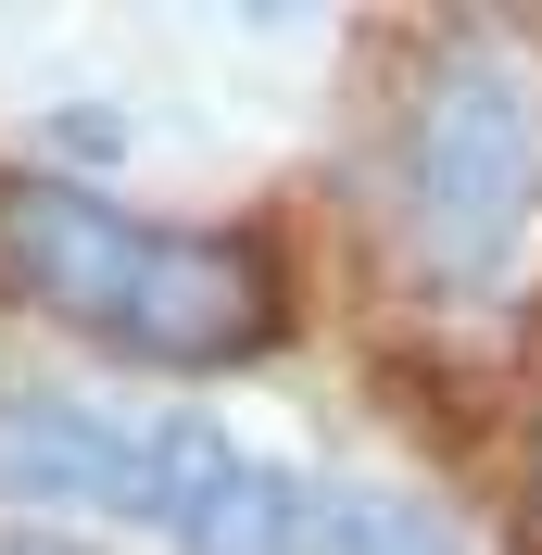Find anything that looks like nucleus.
Wrapping results in <instances>:
<instances>
[{"label": "nucleus", "mask_w": 542, "mask_h": 555, "mask_svg": "<svg viewBox=\"0 0 542 555\" xmlns=\"http://www.w3.org/2000/svg\"><path fill=\"white\" fill-rule=\"evenodd\" d=\"M0 291L139 366H240L278 341V253L253 228H139L76 177L0 165Z\"/></svg>", "instance_id": "nucleus-1"}, {"label": "nucleus", "mask_w": 542, "mask_h": 555, "mask_svg": "<svg viewBox=\"0 0 542 555\" xmlns=\"http://www.w3.org/2000/svg\"><path fill=\"white\" fill-rule=\"evenodd\" d=\"M391 228L441 304H505L542 241V64L530 38L467 13L429 38L391 139Z\"/></svg>", "instance_id": "nucleus-2"}, {"label": "nucleus", "mask_w": 542, "mask_h": 555, "mask_svg": "<svg viewBox=\"0 0 542 555\" xmlns=\"http://www.w3.org/2000/svg\"><path fill=\"white\" fill-rule=\"evenodd\" d=\"M228 429L215 416H165V429H114L102 404L64 391H0V492L26 505H102V518H165L190 530L228 492Z\"/></svg>", "instance_id": "nucleus-3"}, {"label": "nucleus", "mask_w": 542, "mask_h": 555, "mask_svg": "<svg viewBox=\"0 0 542 555\" xmlns=\"http://www.w3.org/2000/svg\"><path fill=\"white\" fill-rule=\"evenodd\" d=\"M177 543H190V555H315V480H291V467H253V454H240L228 492H215Z\"/></svg>", "instance_id": "nucleus-4"}, {"label": "nucleus", "mask_w": 542, "mask_h": 555, "mask_svg": "<svg viewBox=\"0 0 542 555\" xmlns=\"http://www.w3.org/2000/svg\"><path fill=\"white\" fill-rule=\"evenodd\" d=\"M315 555H454V530L404 492H315Z\"/></svg>", "instance_id": "nucleus-5"}, {"label": "nucleus", "mask_w": 542, "mask_h": 555, "mask_svg": "<svg viewBox=\"0 0 542 555\" xmlns=\"http://www.w3.org/2000/svg\"><path fill=\"white\" fill-rule=\"evenodd\" d=\"M0 555H102V543H64V530H0Z\"/></svg>", "instance_id": "nucleus-6"}]
</instances>
